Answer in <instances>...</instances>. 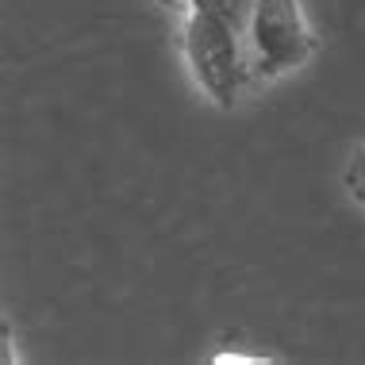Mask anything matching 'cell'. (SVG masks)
I'll return each instance as SVG.
<instances>
[{
    "instance_id": "6da1fadb",
    "label": "cell",
    "mask_w": 365,
    "mask_h": 365,
    "mask_svg": "<svg viewBox=\"0 0 365 365\" xmlns=\"http://www.w3.org/2000/svg\"><path fill=\"white\" fill-rule=\"evenodd\" d=\"M185 54H189V66L204 93L220 108H235L239 85H242L239 35L212 12L192 8L189 24H185Z\"/></svg>"
},
{
    "instance_id": "7a4b0ae2",
    "label": "cell",
    "mask_w": 365,
    "mask_h": 365,
    "mask_svg": "<svg viewBox=\"0 0 365 365\" xmlns=\"http://www.w3.org/2000/svg\"><path fill=\"white\" fill-rule=\"evenodd\" d=\"M250 38H254V58H258L262 77L296 70L312 54V35L304 27L296 0H254Z\"/></svg>"
},
{
    "instance_id": "3957f363",
    "label": "cell",
    "mask_w": 365,
    "mask_h": 365,
    "mask_svg": "<svg viewBox=\"0 0 365 365\" xmlns=\"http://www.w3.org/2000/svg\"><path fill=\"white\" fill-rule=\"evenodd\" d=\"M200 12H212L215 19H223L235 35H250V19H254V0H189Z\"/></svg>"
},
{
    "instance_id": "277c9868",
    "label": "cell",
    "mask_w": 365,
    "mask_h": 365,
    "mask_svg": "<svg viewBox=\"0 0 365 365\" xmlns=\"http://www.w3.org/2000/svg\"><path fill=\"white\" fill-rule=\"evenodd\" d=\"M354 170H358V181H361V189H365V150L354 158Z\"/></svg>"
}]
</instances>
